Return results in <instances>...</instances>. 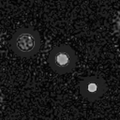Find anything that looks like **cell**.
I'll use <instances>...</instances> for the list:
<instances>
[{
	"label": "cell",
	"mask_w": 120,
	"mask_h": 120,
	"mask_svg": "<svg viewBox=\"0 0 120 120\" xmlns=\"http://www.w3.org/2000/svg\"><path fill=\"white\" fill-rule=\"evenodd\" d=\"M69 62V57L66 52H58L54 56V63L57 67H66Z\"/></svg>",
	"instance_id": "7a4b0ae2"
},
{
	"label": "cell",
	"mask_w": 120,
	"mask_h": 120,
	"mask_svg": "<svg viewBox=\"0 0 120 120\" xmlns=\"http://www.w3.org/2000/svg\"><path fill=\"white\" fill-rule=\"evenodd\" d=\"M16 45L22 52H30L35 46V38L30 34H22L17 38Z\"/></svg>",
	"instance_id": "6da1fadb"
},
{
	"label": "cell",
	"mask_w": 120,
	"mask_h": 120,
	"mask_svg": "<svg viewBox=\"0 0 120 120\" xmlns=\"http://www.w3.org/2000/svg\"><path fill=\"white\" fill-rule=\"evenodd\" d=\"M88 88H89V90H91V91H95L96 88H97V86H96L95 83H91V84L88 86Z\"/></svg>",
	"instance_id": "3957f363"
}]
</instances>
